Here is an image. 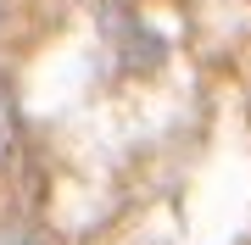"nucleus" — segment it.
Instances as JSON below:
<instances>
[]
</instances>
